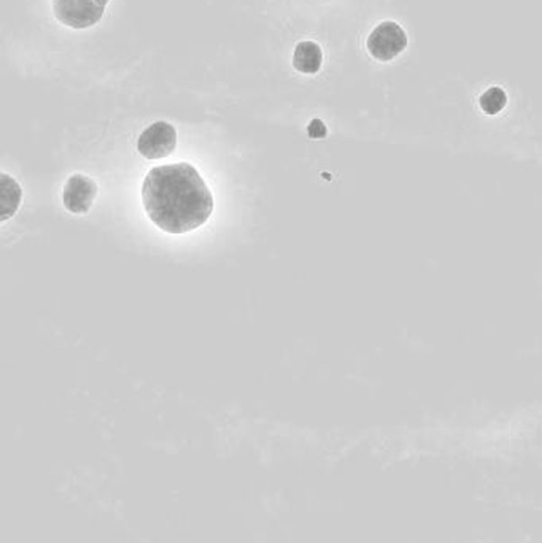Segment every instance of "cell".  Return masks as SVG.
I'll return each mask as SVG.
<instances>
[{
    "label": "cell",
    "mask_w": 542,
    "mask_h": 543,
    "mask_svg": "<svg viewBox=\"0 0 542 543\" xmlns=\"http://www.w3.org/2000/svg\"><path fill=\"white\" fill-rule=\"evenodd\" d=\"M323 64V51L315 41H301L295 48L293 67L304 75H315L320 72Z\"/></svg>",
    "instance_id": "cell-6"
},
{
    "label": "cell",
    "mask_w": 542,
    "mask_h": 543,
    "mask_svg": "<svg viewBox=\"0 0 542 543\" xmlns=\"http://www.w3.org/2000/svg\"><path fill=\"white\" fill-rule=\"evenodd\" d=\"M110 0H53L54 16L70 29H87L97 24Z\"/></svg>",
    "instance_id": "cell-2"
},
{
    "label": "cell",
    "mask_w": 542,
    "mask_h": 543,
    "mask_svg": "<svg viewBox=\"0 0 542 543\" xmlns=\"http://www.w3.org/2000/svg\"><path fill=\"white\" fill-rule=\"evenodd\" d=\"M408 47V35L400 24L393 21H385L375 27L368 37L369 53L375 60L389 62L395 60Z\"/></svg>",
    "instance_id": "cell-3"
},
{
    "label": "cell",
    "mask_w": 542,
    "mask_h": 543,
    "mask_svg": "<svg viewBox=\"0 0 542 543\" xmlns=\"http://www.w3.org/2000/svg\"><path fill=\"white\" fill-rule=\"evenodd\" d=\"M148 218L168 234H185L207 223L214 196L198 169L188 162L153 167L142 186Z\"/></svg>",
    "instance_id": "cell-1"
},
{
    "label": "cell",
    "mask_w": 542,
    "mask_h": 543,
    "mask_svg": "<svg viewBox=\"0 0 542 543\" xmlns=\"http://www.w3.org/2000/svg\"><path fill=\"white\" fill-rule=\"evenodd\" d=\"M308 135L312 139H322L326 135V126L323 124V121L314 120L308 124Z\"/></svg>",
    "instance_id": "cell-8"
},
{
    "label": "cell",
    "mask_w": 542,
    "mask_h": 543,
    "mask_svg": "<svg viewBox=\"0 0 542 543\" xmlns=\"http://www.w3.org/2000/svg\"><path fill=\"white\" fill-rule=\"evenodd\" d=\"M508 104V96L501 87H490L489 91L481 96V108L487 115H496L501 112Z\"/></svg>",
    "instance_id": "cell-7"
},
{
    "label": "cell",
    "mask_w": 542,
    "mask_h": 543,
    "mask_svg": "<svg viewBox=\"0 0 542 543\" xmlns=\"http://www.w3.org/2000/svg\"><path fill=\"white\" fill-rule=\"evenodd\" d=\"M177 131L166 121H158L148 126L137 140V150L147 160H162L174 152Z\"/></svg>",
    "instance_id": "cell-4"
},
{
    "label": "cell",
    "mask_w": 542,
    "mask_h": 543,
    "mask_svg": "<svg viewBox=\"0 0 542 543\" xmlns=\"http://www.w3.org/2000/svg\"><path fill=\"white\" fill-rule=\"evenodd\" d=\"M96 196H97L96 181L81 173H75L66 183L62 192V202L69 212L80 215V213H87L93 207Z\"/></svg>",
    "instance_id": "cell-5"
}]
</instances>
